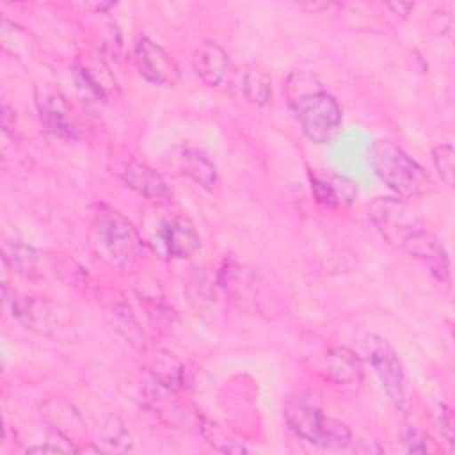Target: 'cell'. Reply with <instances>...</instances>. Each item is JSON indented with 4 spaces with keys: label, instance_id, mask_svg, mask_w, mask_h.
<instances>
[{
    "label": "cell",
    "instance_id": "1",
    "mask_svg": "<svg viewBox=\"0 0 455 455\" xmlns=\"http://www.w3.org/2000/svg\"><path fill=\"white\" fill-rule=\"evenodd\" d=\"M284 92L302 132L313 142L325 144L341 126V107L318 78L307 71H293L286 78Z\"/></svg>",
    "mask_w": 455,
    "mask_h": 455
},
{
    "label": "cell",
    "instance_id": "2",
    "mask_svg": "<svg viewBox=\"0 0 455 455\" xmlns=\"http://www.w3.org/2000/svg\"><path fill=\"white\" fill-rule=\"evenodd\" d=\"M288 427L304 441L320 448H345L352 434L345 423L322 412V409L304 395L288 396L283 407Z\"/></svg>",
    "mask_w": 455,
    "mask_h": 455
},
{
    "label": "cell",
    "instance_id": "3",
    "mask_svg": "<svg viewBox=\"0 0 455 455\" xmlns=\"http://www.w3.org/2000/svg\"><path fill=\"white\" fill-rule=\"evenodd\" d=\"M370 160L375 174L402 197L419 196L432 188L427 171L389 140H375L370 149Z\"/></svg>",
    "mask_w": 455,
    "mask_h": 455
},
{
    "label": "cell",
    "instance_id": "4",
    "mask_svg": "<svg viewBox=\"0 0 455 455\" xmlns=\"http://www.w3.org/2000/svg\"><path fill=\"white\" fill-rule=\"evenodd\" d=\"M94 229L105 254L117 267H130L146 252L142 236L132 220L110 206L101 204L98 208L94 213Z\"/></svg>",
    "mask_w": 455,
    "mask_h": 455
},
{
    "label": "cell",
    "instance_id": "5",
    "mask_svg": "<svg viewBox=\"0 0 455 455\" xmlns=\"http://www.w3.org/2000/svg\"><path fill=\"white\" fill-rule=\"evenodd\" d=\"M364 345L368 352V361L375 375L379 377L386 395L400 411H405L407 409V379L396 352L386 339L375 334L366 336Z\"/></svg>",
    "mask_w": 455,
    "mask_h": 455
},
{
    "label": "cell",
    "instance_id": "6",
    "mask_svg": "<svg viewBox=\"0 0 455 455\" xmlns=\"http://www.w3.org/2000/svg\"><path fill=\"white\" fill-rule=\"evenodd\" d=\"M368 217L380 235L393 245L400 243L419 226L414 210L405 199L377 197L368 206Z\"/></svg>",
    "mask_w": 455,
    "mask_h": 455
},
{
    "label": "cell",
    "instance_id": "7",
    "mask_svg": "<svg viewBox=\"0 0 455 455\" xmlns=\"http://www.w3.org/2000/svg\"><path fill=\"white\" fill-rule=\"evenodd\" d=\"M34 103L43 128L60 139H73L76 126L66 96L52 84H37L34 87Z\"/></svg>",
    "mask_w": 455,
    "mask_h": 455
},
{
    "label": "cell",
    "instance_id": "8",
    "mask_svg": "<svg viewBox=\"0 0 455 455\" xmlns=\"http://www.w3.org/2000/svg\"><path fill=\"white\" fill-rule=\"evenodd\" d=\"M133 60L139 75L155 85L172 87L180 80L176 60L149 37H140L135 43Z\"/></svg>",
    "mask_w": 455,
    "mask_h": 455
},
{
    "label": "cell",
    "instance_id": "9",
    "mask_svg": "<svg viewBox=\"0 0 455 455\" xmlns=\"http://www.w3.org/2000/svg\"><path fill=\"white\" fill-rule=\"evenodd\" d=\"M400 249L405 251L409 256L423 261L437 283L450 286L451 283L450 258L444 245L434 233L423 228H418L400 243Z\"/></svg>",
    "mask_w": 455,
    "mask_h": 455
},
{
    "label": "cell",
    "instance_id": "10",
    "mask_svg": "<svg viewBox=\"0 0 455 455\" xmlns=\"http://www.w3.org/2000/svg\"><path fill=\"white\" fill-rule=\"evenodd\" d=\"M219 283L226 291V295L233 302H238L243 307L251 304L254 309H258L265 302L263 299L265 283L259 279V275L252 268H247L233 259L229 261L226 259L224 265L220 267Z\"/></svg>",
    "mask_w": 455,
    "mask_h": 455
},
{
    "label": "cell",
    "instance_id": "11",
    "mask_svg": "<svg viewBox=\"0 0 455 455\" xmlns=\"http://www.w3.org/2000/svg\"><path fill=\"white\" fill-rule=\"evenodd\" d=\"M156 238L165 256L174 259H185L194 256L201 247V236L196 231L190 219L174 215L164 220L156 231Z\"/></svg>",
    "mask_w": 455,
    "mask_h": 455
},
{
    "label": "cell",
    "instance_id": "12",
    "mask_svg": "<svg viewBox=\"0 0 455 455\" xmlns=\"http://www.w3.org/2000/svg\"><path fill=\"white\" fill-rule=\"evenodd\" d=\"M5 302L9 304L12 316L27 329H32L39 334H52V331L59 325L60 315L57 307L46 300L12 293L11 299L5 297Z\"/></svg>",
    "mask_w": 455,
    "mask_h": 455
},
{
    "label": "cell",
    "instance_id": "13",
    "mask_svg": "<svg viewBox=\"0 0 455 455\" xmlns=\"http://www.w3.org/2000/svg\"><path fill=\"white\" fill-rule=\"evenodd\" d=\"M309 181L315 199L325 208L350 206L357 196V187L350 178L331 171L309 172Z\"/></svg>",
    "mask_w": 455,
    "mask_h": 455
},
{
    "label": "cell",
    "instance_id": "14",
    "mask_svg": "<svg viewBox=\"0 0 455 455\" xmlns=\"http://www.w3.org/2000/svg\"><path fill=\"white\" fill-rule=\"evenodd\" d=\"M192 66L201 82L208 87H219L231 76L233 66L229 55L215 41H203L192 57Z\"/></svg>",
    "mask_w": 455,
    "mask_h": 455
},
{
    "label": "cell",
    "instance_id": "15",
    "mask_svg": "<svg viewBox=\"0 0 455 455\" xmlns=\"http://www.w3.org/2000/svg\"><path fill=\"white\" fill-rule=\"evenodd\" d=\"M121 178L128 188H132L148 201L171 203L172 199V190L169 188L165 180L155 169L142 162L130 160L123 167Z\"/></svg>",
    "mask_w": 455,
    "mask_h": 455
},
{
    "label": "cell",
    "instance_id": "16",
    "mask_svg": "<svg viewBox=\"0 0 455 455\" xmlns=\"http://www.w3.org/2000/svg\"><path fill=\"white\" fill-rule=\"evenodd\" d=\"M41 411L44 421L55 428L57 435H60L68 444L75 446V443H80L85 434V427L78 411L69 402L64 398H52L43 403ZM75 448L78 453V446Z\"/></svg>",
    "mask_w": 455,
    "mask_h": 455
},
{
    "label": "cell",
    "instance_id": "17",
    "mask_svg": "<svg viewBox=\"0 0 455 455\" xmlns=\"http://www.w3.org/2000/svg\"><path fill=\"white\" fill-rule=\"evenodd\" d=\"M322 373L334 384L357 386L364 377V366L354 350L347 347H334L323 355Z\"/></svg>",
    "mask_w": 455,
    "mask_h": 455
},
{
    "label": "cell",
    "instance_id": "18",
    "mask_svg": "<svg viewBox=\"0 0 455 455\" xmlns=\"http://www.w3.org/2000/svg\"><path fill=\"white\" fill-rule=\"evenodd\" d=\"M107 316L110 318V323L114 329L139 352L146 350V336L142 327L139 325L133 311L123 299H114L107 306Z\"/></svg>",
    "mask_w": 455,
    "mask_h": 455
},
{
    "label": "cell",
    "instance_id": "19",
    "mask_svg": "<svg viewBox=\"0 0 455 455\" xmlns=\"http://www.w3.org/2000/svg\"><path fill=\"white\" fill-rule=\"evenodd\" d=\"M149 373L153 380L167 391H180L185 386V366L167 350H158L151 357Z\"/></svg>",
    "mask_w": 455,
    "mask_h": 455
},
{
    "label": "cell",
    "instance_id": "20",
    "mask_svg": "<svg viewBox=\"0 0 455 455\" xmlns=\"http://www.w3.org/2000/svg\"><path fill=\"white\" fill-rule=\"evenodd\" d=\"M181 169L204 190H212L217 183V171L212 160L196 148H185L181 153Z\"/></svg>",
    "mask_w": 455,
    "mask_h": 455
},
{
    "label": "cell",
    "instance_id": "21",
    "mask_svg": "<svg viewBox=\"0 0 455 455\" xmlns=\"http://www.w3.org/2000/svg\"><path fill=\"white\" fill-rule=\"evenodd\" d=\"M4 256L7 258L11 267L25 277L34 279L43 274V252L34 249L32 245H27L21 242H11Z\"/></svg>",
    "mask_w": 455,
    "mask_h": 455
},
{
    "label": "cell",
    "instance_id": "22",
    "mask_svg": "<svg viewBox=\"0 0 455 455\" xmlns=\"http://www.w3.org/2000/svg\"><path fill=\"white\" fill-rule=\"evenodd\" d=\"M242 92L247 101L258 107L268 105L272 100V85L268 75L256 68L245 69L242 75Z\"/></svg>",
    "mask_w": 455,
    "mask_h": 455
},
{
    "label": "cell",
    "instance_id": "23",
    "mask_svg": "<svg viewBox=\"0 0 455 455\" xmlns=\"http://www.w3.org/2000/svg\"><path fill=\"white\" fill-rule=\"evenodd\" d=\"M73 75H75V82H76V89L82 94L84 101L87 100L89 103H103L107 98V91L101 84V80H98V76L80 60H76L73 64Z\"/></svg>",
    "mask_w": 455,
    "mask_h": 455
},
{
    "label": "cell",
    "instance_id": "24",
    "mask_svg": "<svg viewBox=\"0 0 455 455\" xmlns=\"http://www.w3.org/2000/svg\"><path fill=\"white\" fill-rule=\"evenodd\" d=\"M100 432H101L103 443H107L108 446H112L117 451H128L133 446V439H132L128 428L116 416L105 418L100 427Z\"/></svg>",
    "mask_w": 455,
    "mask_h": 455
},
{
    "label": "cell",
    "instance_id": "25",
    "mask_svg": "<svg viewBox=\"0 0 455 455\" xmlns=\"http://www.w3.org/2000/svg\"><path fill=\"white\" fill-rule=\"evenodd\" d=\"M201 428V434L204 435V439L219 451H224V453H245L247 448L243 444H240L238 441L231 439L219 425L215 423H210V421H201L199 425Z\"/></svg>",
    "mask_w": 455,
    "mask_h": 455
},
{
    "label": "cell",
    "instance_id": "26",
    "mask_svg": "<svg viewBox=\"0 0 455 455\" xmlns=\"http://www.w3.org/2000/svg\"><path fill=\"white\" fill-rule=\"evenodd\" d=\"M432 160H434V167H435L437 174L441 176V180L448 187H453L455 171H453V148H451V144L434 146Z\"/></svg>",
    "mask_w": 455,
    "mask_h": 455
},
{
    "label": "cell",
    "instance_id": "27",
    "mask_svg": "<svg viewBox=\"0 0 455 455\" xmlns=\"http://www.w3.org/2000/svg\"><path fill=\"white\" fill-rule=\"evenodd\" d=\"M403 446H405V451L409 453H430L435 450L432 437L419 428H409L405 432Z\"/></svg>",
    "mask_w": 455,
    "mask_h": 455
},
{
    "label": "cell",
    "instance_id": "28",
    "mask_svg": "<svg viewBox=\"0 0 455 455\" xmlns=\"http://www.w3.org/2000/svg\"><path fill=\"white\" fill-rule=\"evenodd\" d=\"M434 423L443 437L451 444L453 443V412L444 403H437L434 409Z\"/></svg>",
    "mask_w": 455,
    "mask_h": 455
},
{
    "label": "cell",
    "instance_id": "29",
    "mask_svg": "<svg viewBox=\"0 0 455 455\" xmlns=\"http://www.w3.org/2000/svg\"><path fill=\"white\" fill-rule=\"evenodd\" d=\"M75 451L71 446H57V444H37V446H28L27 453H68Z\"/></svg>",
    "mask_w": 455,
    "mask_h": 455
}]
</instances>
